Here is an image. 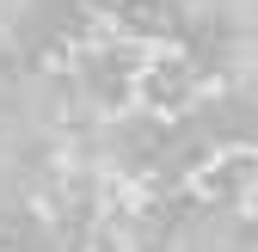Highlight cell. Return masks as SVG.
Instances as JSON below:
<instances>
[{
	"instance_id": "obj_2",
	"label": "cell",
	"mask_w": 258,
	"mask_h": 252,
	"mask_svg": "<svg viewBox=\"0 0 258 252\" xmlns=\"http://www.w3.org/2000/svg\"><path fill=\"white\" fill-rule=\"evenodd\" d=\"M142 92H148V105H184L190 92H197V68H190V55H160L148 61V74H142Z\"/></svg>"
},
{
	"instance_id": "obj_1",
	"label": "cell",
	"mask_w": 258,
	"mask_h": 252,
	"mask_svg": "<svg viewBox=\"0 0 258 252\" xmlns=\"http://www.w3.org/2000/svg\"><path fill=\"white\" fill-rule=\"evenodd\" d=\"M74 86H80V99H86V111H111V105H123L129 92H136V80L148 74V61H142V49L129 43V37H86L80 49H74Z\"/></svg>"
}]
</instances>
